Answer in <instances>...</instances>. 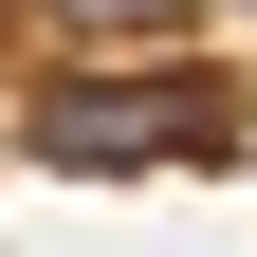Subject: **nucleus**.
<instances>
[{
	"label": "nucleus",
	"mask_w": 257,
	"mask_h": 257,
	"mask_svg": "<svg viewBox=\"0 0 257 257\" xmlns=\"http://www.w3.org/2000/svg\"><path fill=\"white\" fill-rule=\"evenodd\" d=\"M37 147L55 166H202V147H239V92L220 74H74V92H37Z\"/></svg>",
	"instance_id": "1"
},
{
	"label": "nucleus",
	"mask_w": 257,
	"mask_h": 257,
	"mask_svg": "<svg viewBox=\"0 0 257 257\" xmlns=\"http://www.w3.org/2000/svg\"><path fill=\"white\" fill-rule=\"evenodd\" d=\"M55 19H74V37H166L184 0H55Z\"/></svg>",
	"instance_id": "2"
}]
</instances>
